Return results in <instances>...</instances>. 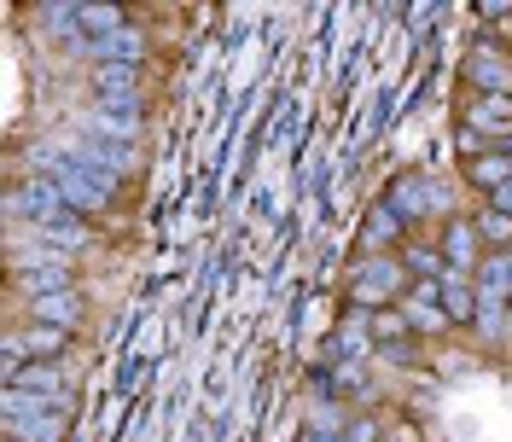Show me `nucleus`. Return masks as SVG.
Wrapping results in <instances>:
<instances>
[{
    "label": "nucleus",
    "mask_w": 512,
    "mask_h": 442,
    "mask_svg": "<svg viewBox=\"0 0 512 442\" xmlns=\"http://www.w3.org/2000/svg\"><path fill=\"white\" fill-rule=\"evenodd\" d=\"M128 30V12L123 6H111V0H94V6H82V35L76 41H105V35Z\"/></svg>",
    "instance_id": "obj_19"
},
{
    "label": "nucleus",
    "mask_w": 512,
    "mask_h": 442,
    "mask_svg": "<svg viewBox=\"0 0 512 442\" xmlns=\"http://www.w3.org/2000/svg\"><path fill=\"white\" fill-rule=\"evenodd\" d=\"M501 309H507V303H495V297H483L478 303V332L483 338H501Z\"/></svg>",
    "instance_id": "obj_27"
},
{
    "label": "nucleus",
    "mask_w": 512,
    "mask_h": 442,
    "mask_svg": "<svg viewBox=\"0 0 512 442\" xmlns=\"http://www.w3.org/2000/svg\"><path fill=\"white\" fill-rule=\"evenodd\" d=\"M12 280L35 303V297H53V291H76V268L70 262H18Z\"/></svg>",
    "instance_id": "obj_8"
},
{
    "label": "nucleus",
    "mask_w": 512,
    "mask_h": 442,
    "mask_svg": "<svg viewBox=\"0 0 512 442\" xmlns=\"http://www.w3.org/2000/svg\"><path fill=\"white\" fill-rule=\"evenodd\" d=\"M402 268H408L414 280H448V274H454L443 245H402Z\"/></svg>",
    "instance_id": "obj_21"
},
{
    "label": "nucleus",
    "mask_w": 512,
    "mask_h": 442,
    "mask_svg": "<svg viewBox=\"0 0 512 442\" xmlns=\"http://www.w3.org/2000/svg\"><path fill=\"white\" fill-rule=\"evenodd\" d=\"M402 315H408L414 332H443V326H454L443 309V280H414V291H402Z\"/></svg>",
    "instance_id": "obj_7"
},
{
    "label": "nucleus",
    "mask_w": 512,
    "mask_h": 442,
    "mask_svg": "<svg viewBox=\"0 0 512 442\" xmlns=\"http://www.w3.org/2000/svg\"><path fill=\"white\" fill-rule=\"evenodd\" d=\"M12 344L24 349V361H53V367H59V355H64V344H70V332H64V326H41V320H35L30 332H18Z\"/></svg>",
    "instance_id": "obj_17"
},
{
    "label": "nucleus",
    "mask_w": 512,
    "mask_h": 442,
    "mask_svg": "<svg viewBox=\"0 0 512 442\" xmlns=\"http://www.w3.org/2000/svg\"><path fill=\"white\" fill-rule=\"evenodd\" d=\"M6 442H12V437H6Z\"/></svg>",
    "instance_id": "obj_33"
},
{
    "label": "nucleus",
    "mask_w": 512,
    "mask_h": 442,
    "mask_svg": "<svg viewBox=\"0 0 512 442\" xmlns=\"http://www.w3.org/2000/svg\"><path fill=\"white\" fill-rule=\"evenodd\" d=\"M35 18H41V30H53V35H82V6L76 0H47Z\"/></svg>",
    "instance_id": "obj_23"
},
{
    "label": "nucleus",
    "mask_w": 512,
    "mask_h": 442,
    "mask_svg": "<svg viewBox=\"0 0 512 442\" xmlns=\"http://www.w3.org/2000/svg\"><path fill=\"white\" fill-rule=\"evenodd\" d=\"M478 18H483V24H507V18H512V0H507V6H501V0H483Z\"/></svg>",
    "instance_id": "obj_29"
},
{
    "label": "nucleus",
    "mask_w": 512,
    "mask_h": 442,
    "mask_svg": "<svg viewBox=\"0 0 512 442\" xmlns=\"http://www.w3.org/2000/svg\"><path fill=\"white\" fill-rule=\"evenodd\" d=\"M478 280H472V274H448L443 280V309H448V320H454V326H472V320H478Z\"/></svg>",
    "instance_id": "obj_15"
},
{
    "label": "nucleus",
    "mask_w": 512,
    "mask_h": 442,
    "mask_svg": "<svg viewBox=\"0 0 512 442\" xmlns=\"http://www.w3.org/2000/svg\"><path fill=\"white\" fill-rule=\"evenodd\" d=\"M478 297H495V303H512V251H489L478 262Z\"/></svg>",
    "instance_id": "obj_16"
},
{
    "label": "nucleus",
    "mask_w": 512,
    "mask_h": 442,
    "mask_svg": "<svg viewBox=\"0 0 512 442\" xmlns=\"http://www.w3.org/2000/svg\"><path fill=\"white\" fill-rule=\"evenodd\" d=\"M94 94L99 99L140 94V64H99V70H94Z\"/></svg>",
    "instance_id": "obj_22"
},
{
    "label": "nucleus",
    "mask_w": 512,
    "mask_h": 442,
    "mask_svg": "<svg viewBox=\"0 0 512 442\" xmlns=\"http://www.w3.org/2000/svg\"><path fill=\"white\" fill-rule=\"evenodd\" d=\"M140 123H146V99H140V94L94 99V134H105V140H128V146H134Z\"/></svg>",
    "instance_id": "obj_6"
},
{
    "label": "nucleus",
    "mask_w": 512,
    "mask_h": 442,
    "mask_svg": "<svg viewBox=\"0 0 512 442\" xmlns=\"http://www.w3.org/2000/svg\"><path fill=\"white\" fill-rule=\"evenodd\" d=\"M466 128L507 140V134H512V94H478V105L466 111Z\"/></svg>",
    "instance_id": "obj_13"
},
{
    "label": "nucleus",
    "mask_w": 512,
    "mask_h": 442,
    "mask_svg": "<svg viewBox=\"0 0 512 442\" xmlns=\"http://www.w3.org/2000/svg\"><path fill=\"white\" fill-rule=\"evenodd\" d=\"M507 309H512V303H507Z\"/></svg>",
    "instance_id": "obj_34"
},
{
    "label": "nucleus",
    "mask_w": 512,
    "mask_h": 442,
    "mask_svg": "<svg viewBox=\"0 0 512 442\" xmlns=\"http://www.w3.org/2000/svg\"><path fill=\"white\" fill-rule=\"evenodd\" d=\"M70 158H76V163H88V169H99V175H117V181H123L128 169L140 163L128 140H105V134H88V140H82V146H76Z\"/></svg>",
    "instance_id": "obj_9"
},
{
    "label": "nucleus",
    "mask_w": 512,
    "mask_h": 442,
    "mask_svg": "<svg viewBox=\"0 0 512 442\" xmlns=\"http://www.w3.org/2000/svg\"><path fill=\"white\" fill-rule=\"evenodd\" d=\"M35 233H41V245H59V251L88 245V221H76V216H59V221H47V227H35Z\"/></svg>",
    "instance_id": "obj_24"
},
{
    "label": "nucleus",
    "mask_w": 512,
    "mask_h": 442,
    "mask_svg": "<svg viewBox=\"0 0 512 442\" xmlns=\"http://www.w3.org/2000/svg\"><path fill=\"white\" fill-rule=\"evenodd\" d=\"M466 181H472L478 192H489V198H495V192L512 181V158H501V152L489 146V152H478V158L466 163Z\"/></svg>",
    "instance_id": "obj_18"
},
{
    "label": "nucleus",
    "mask_w": 512,
    "mask_h": 442,
    "mask_svg": "<svg viewBox=\"0 0 512 442\" xmlns=\"http://www.w3.org/2000/svg\"><path fill=\"white\" fill-rule=\"evenodd\" d=\"M408 30H414V35H431V6H419V12H408Z\"/></svg>",
    "instance_id": "obj_30"
},
{
    "label": "nucleus",
    "mask_w": 512,
    "mask_h": 442,
    "mask_svg": "<svg viewBox=\"0 0 512 442\" xmlns=\"http://www.w3.org/2000/svg\"><path fill=\"white\" fill-rule=\"evenodd\" d=\"M344 442H379V425L373 419H350L344 425Z\"/></svg>",
    "instance_id": "obj_28"
},
{
    "label": "nucleus",
    "mask_w": 512,
    "mask_h": 442,
    "mask_svg": "<svg viewBox=\"0 0 512 442\" xmlns=\"http://www.w3.org/2000/svg\"><path fill=\"white\" fill-rule=\"evenodd\" d=\"M367 332H373V344H402L414 326H408L402 309H373V315H367Z\"/></svg>",
    "instance_id": "obj_26"
},
{
    "label": "nucleus",
    "mask_w": 512,
    "mask_h": 442,
    "mask_svg": "<svg viewBox=\"0 0 512 442\" xmlns=\"http://www.w3.org/2000/svg\"><path fill=\"white\" fill-rule=\"evenodd\" d=\"M472 227H478L483 245H495V251H512V216H507V210H495V204H489V210H478V221H472Z\"/></svg>",
    "instance_id": "obj_25"
},
{
    "label": "nucleus",
    "mask_w": 512,
    "mask_h": 442,
    "mask_svg": "<svg viewBox=\"0 0 512 442\" xmlns=\"http://www.w3.org/2000/svg\"><path fill=\"white\" fill-rule=\"evenodd\" d=\"M379 204H390L396 216H402L408 227H414L419 216H431V210H443V204H448V192L437 187L431 175H414V169H402V175H396V181L384 187V198H379Z\"/></svg>",
    "instance_id": "obj_4"
},
{
    "label": "nucleus",
    "mask_w": 512,
    "mask_h": 442,
    "mask_svg": "<svg viewBox=\"0 0 512 442\" xmlns=\"http://www.w3.org/2000/svg\"><path fill=\"white\" fill-rule=\"evenodd\" d=\"M466 76H472L478 94H512V64L501 59V53H489V47H478V53L466 59Z\"/></svg>",
    "instance_id": "obj_12"
},
{
    "label": "nucleus",
    "mask_w": 512,
    "mask_h": 442,
    "mask_svg": "<svg viewBox=\"0 0 512 442\" xmlns=\"http://www.w3.org/2000/svg\"><path fill=\"white\" fill-rule=\"evenodd\" d=\"M41 175H53L59 192L70 198V210H105L111 198H117V175H99L88 163H76L70 152H41Z\"/></svg>",
    "instance_id": "obj_1"
},
{
    "label": "nucleus",
    "mask_w": 512,
    "mask_h": 442,
    "mask_svg": "<svg viewBox=\"0 0 512 442\" xmlns=\"http://www.w3.org/2000/svg\"><path fill=\"white\" fill-rule=\"evenodd\" d=\"M12 216H30L35 227H47V221H59V216H76V210H70V198L59 192V181L35 169V175L24 181V187H12Z\"/></svg>",
    "instance_id": "obj_5"
},
{
    "label": "nucleus",
    "mask_w": 512,
    "mask_h": 442,
    "mask_svg": "<svg viewBox=\"0 0 512 442\" xmlns=\"http://www.w3.org/2000/svg\"><path fill=\"white\" fill-rule=\"evenodd\" d=\"M30 309H35L41 326H64V332H70V326L82 320V297H76V291H53V297H35Z\"/></svg>",
    "instance_id": "obj_20"
},
{
    "label": "nucleus",
    "mask_w": 512,
    "mask_h": 442,
    "mask_svg": "<svg viewBox=\"0 0 512 442\" xmlns=\"http://www.w3.org/2000/svg\"><path fill=\"white\" fill-rule=\"evenodd\" d=\"M478 227H472V221H448L443 227V256H448V268H454V274H472V268H478Z\"/></svg>",
    "instance_id": "obj_14"
},
{
    "label": "nucleus",
    "mask_w": 512,
    "mask_h": 442,
    "mask_svg": "<svg viewBox=\"0 0 512 442\" xmlns=\"http://www.w3.org/2000/svg\"><path fill=\"white\" fill-rule=\"evenodd\" d=\"M309 442H344V437H332V431H315V437H309Z\"/></svg>",
    "instance_id": "obj_32"
},
{
    "label": "nucleus",
    "mask_w": 512,
    "mask_h": 442,
    "mask_svg": "<svg viewBox=\"0 0 512 442\" xmlns=\"http://www.w3.org/2000/svg\"><path fill=\"white\" fill-rule=\"evenodd\" d=\"M489 204H495V210H507V216H512V181H507V187H501V192H495Z\"/></svg>",
    "instance_id": "obj_31"
},
{
    "label": "nucleus",
    "mask_w": 512,
    "mask_h": 442,
    "mask_svg": "<svg viewBox=\"0 0 512 442\" xmlns=\"http://www.w3.org/2000/svg\"><path fill=\"white\" fill-rule=\"evenodd\" d=\"M344 297H350V309H367V315L384 309V303H396V297H402V262H390V256H367V262L350 274Z\"/></svg>",
    "instance_id": "obj_3"
},
{
    "label": "nucleus",
    "mask_w": 512,
    "mask_h": 442,
    "mask_svg": "<svg viewBox=\"0 0 512 442\" xmlns=\"http://www.w3.org/2000/svg\"><path fill=\"white\" fill-rule=\"evenodd\" d=\"M76 53L94 64V70H99V64H140V59H146V35L128 24V30L105 35V41H76Z\"/></svg>",
    "instance_id": "obj_10"
},
{
    "label": "nucleus",
    "mask_w": 512,
    "mask_h": 442,
    "mask_svg": "<svg viewBox=\"0 0 512 442\" xmlns=\"http://www.w3.org/2000/svg\"><path fill=\"white\" fill-rule=\"evenodd\" d=\"M408 239V221L396 216L390 204H367V221H361V251L379 256L384 245H402Z\"/></svg>",
    "instance_id": "obj_11"
},
{
    "label": "nucleus",
    "mask_w": 512,
    "mask_h": 442,
    "mask_svg": "<svg viewBox=\"0 0 512 442\" xmlns=\"http://www.w3.org/2000/svg\"><path fill=\"white\" fill-rule=\"evenodd\" d=\"M64 425H70L64 408L6 384V437L12 442H64Z\"/></svg>",
    "instance_id": "obj_2"
}]
</instances>
